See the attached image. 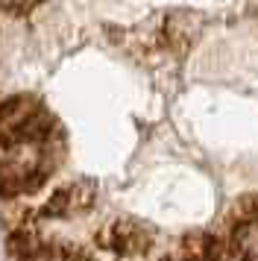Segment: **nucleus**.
I'll return each mask as SVG.
<instances>
[{
    "instance_id": "f257e3e1",
    "label": "nucleus",
    "mask_w": 258,
    "mask_h": 261,
    "mask_svg": "<svg viewBox=\"0 0 258 261\" xmlns=\"http://www.w3.org/2000/svg\"><path fill=\"white\" fill-rule=\"evenodd\" d=\"M100 241H103V247H109L115 255H123V258L147 255L150 244H152L150 232L141 229L138 223H132V220H115V223H109L100 232Z\"/></svg>"
}]
</instances>
